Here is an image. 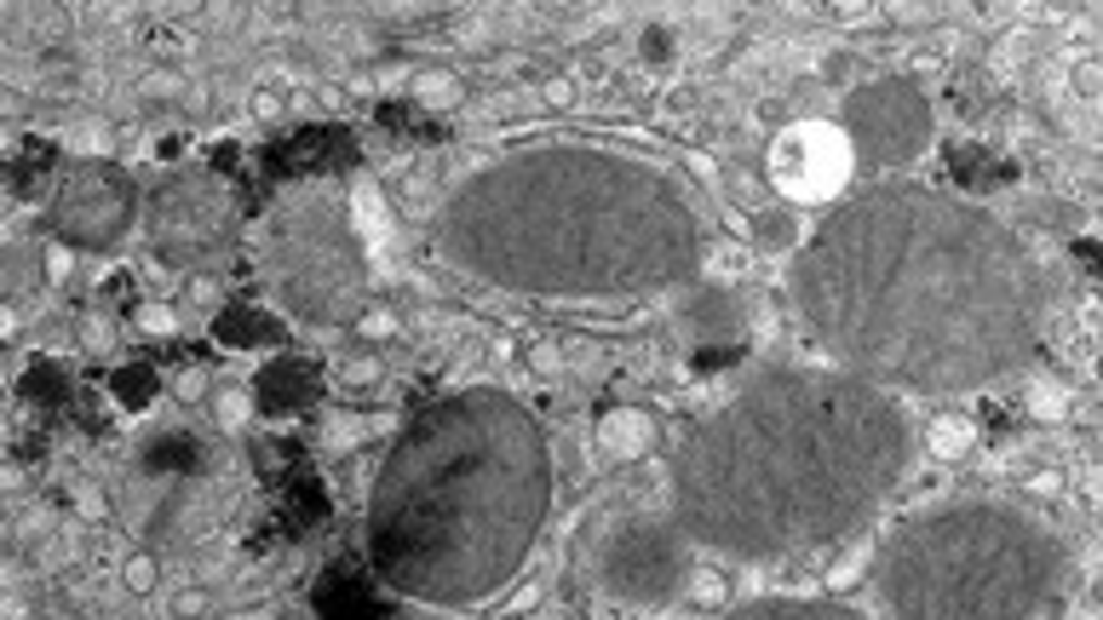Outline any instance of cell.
I'll use <instances>...</instances> for the list:
<instances>
[{
	"instance_id": "1",
	"label": "cell",
	"mask_w": 1103,
	"mask_h": 620,
	"mask_svg": "<svg viewBox=\"0 0 1103 620\" xmlns=\"http://www.w3.org/2000/svg\"><path fill=\"white\" fill-rule=\"evenodd\" d=\"M793 311L828 368L886 396H960L1046 333V276L994 213L931 185L856 190L799 242Z\"/></svg>"
},
{
	"instance_id": "2",
	"label": "cell",
	"mask_w": 1103,
	"mask_h": 620,
	"mask_svg": "<svg viewBox=\"0 0 1103 620\" xmlns=\"http://www.w3.org/2000/svg\"><path fill=\"white\" fill-rule=\"evenodd\" d=\"M914 459L897 396L839 368H765L673 459L667 517L730 564H793L851 540Z\"/></svg>"
},
{
	"instance_id": "3",
	"label": "cell",
	"mask_w": 1103,
	"mask_h": 620,
	"mask_svg": "<svg viewBox=\"0 0 1103 620\" xmlns=\"http://www.w3.org/2000/svg\"><path fill=\"white\" fill-rule=\"evenodd\" d=\"M437 253L500 293L598 305L685 293L701 276V218L685 185L644 155L529 144L449 190Z\"/></svg>"
},
{
	"instance_id": "4",
	"label": "cell",
	"mask_w": 1103,
	"mask_h": 620,
	"mask_svg": "<svg viewBox=\"0 0 1103 620\" xmlns=\"http://www.w3.org/2000/svg\"><path fill=\"white\" fill-rule=\"evenodd\" d=\"M552 436L524 396L466 385L391 436L368 489V564L414 609L466 615L517 586L552 517Z\"/></svg>"
},
{
	"instance_id": "5",
	"label": "cell",
	"mask_w": 1103,
	"mask_h": 620,
	"mask_svg": "<svg viewBox=\"0 0 1103 620\" xmlns=\"http://www.w3.org/2000/svg\"><path fill=\"white\" fill-rule=\"evenodd\" d=\"M1069 586V546L1017 499H942L874 557L879 620H1035Z\"/></svg>"
},
{
	"instance_id": "6",
	"label": "cell",
	"mask_w": 1103,
	"mask_h": 620,
	"mask_svg": "<svg viewBox=\"0 0 1103 620\" xmlns=\"http://www.w3.org/2000/svg\"><path fill=\"white\" fill-rule=\"evenodd\" d=\"M259 265L276 305L305 328H346L368 311V242L334 185L305 178L283 190V202L265 218Z\"/></svg>"
},
{
	"instance_id": "7",
	"label": "cell",
	"mask_w": 1103,
	"mask_h": 620,
	"mask_svg": "<svg viewBox=\"0 0 1103 620\" xmlns=\"http://www.w3.org/2000/svg\"><path fill=\"white\" fill-rule=\"evenodd\" d=\"M690 552L667 511H621L598 529L592 580L621 609H661L690 586Z\"/></svg>"
},
{
	"instance_id": "8",
	"label": "cell",
	"mask_w": 1103,
	"mask_h": 620,
	"mask_svg": "<svg viewBox=\"0 0 1103 620\" xmlns=\"http://www.w3.org/2000/svg\"><path fill=\"white\" fill-rule=\"evenodd\" d=\"M833 127L845 132L856 162L897 173V167H914L931 150L937 115H931V92L914 75H874L856 92H845Z\"/></svg>"
},
{
	"instance_id": "9",
	"label": "cell",
	"mask_w": 1103,
	"mask_h": 620,
	"mask_svg": "<svg viewBox=\"0 0 1103 620\" xmlns=\"http://www.w3.org/2000/svg\"><path fill=\"white\" fill-rule=\"evenodd\" d=\"M856 155L833 122H788L765 150V178L788 207H833L845 202Z\"/></svg>"
},
{
	"instance_id": "10",
	"label": "cell",
	"mask_w": 1103,
	"mask_h": 620,
	"mask_svg": "<svg viewBox=\"0 0 1103 620\" xmlns=\"http://www.w3.org/2000/svg\"><path fill=\"white\" fill-rule=\"evenodd\" d=\"M150 236L155 253L167 265H196L213 248H225L230 236V195L213 173H178L155 190V213H150Z\"/></svg>"
},
{
	"instance_id": "11",
	"label": "cell",
	"mask_w": 1103,
	"mask_h": 620,
	"mask_svg": "<svg viewBox=\"0 0 1103 620\" xmlns=\"http://www.w3.org/2000/svg\"><path fill=\"white\" fill-rule=\"evenodd\" d=\"M133 218V190L127 178L92 162V167H75L64 178V190H58V207H52V225L64 242H82V248H104L115 236L127 230Z\"/></svg>"
},
{
	"instance_id": "12",
	"label": "cell",
	"mask_w": 1103,
	"mask_h": 620,
	"mask_svg": "<svg viewBox=\"0 0 1103 620\" xmlns=\"http://www.w3.org/2000/svg\"><path fill=\"white\" fill-rule=\"evenodd\" d=\"M673 316H678V333H685L690 345H741V339H748V305L725 288L690 282Z\"/></svg>"
},
{
	"instance_id": "13",
	"label": "cell",
	"mask_w": 1103,
	"mask_h": 620,
	"mask_svg": "<svg viewBox=\"0 0 1103 620\" xmlns=\"http://www.w3.org/2000/svg\"><path fill=\"white\" fill-rule=\"evenodd\" d=\"M713 620H879V615L845 604V597H748V604L718 609Z\"/></svg>"
},
{
	"instance_id": "14",
	"label": "cell",
	"mask_w": 1103,
	"mask_h": 620,
	"mask_svg": "<svg viewBox=\"0 0 1103 620\" xmlns=\"http://www.w3.org/2000/svg\"><path fill=\"white\" fill-rule=\"evenodd\" d=\"M592 443H598V454L604 459H644L650 448H655V419L644 414V408H604L598 414V431H592Z\"/></svg>"
},
{
	"instance_id": "15",
	"label": "cell",
	"mask_w": 1103,
	"mask_h": 620,
	"mask_svg": "<svg viewBox=\"0 0 1103 620\" xmlns=\"http://www.w3.org/2000/svg\"><path fill=\"white\" fill-rule=\"evenodd\" d=\"M926 448H931L937 459H966V448H972V419H954V414L931 419V426H926Z\"/></svg>"
},
{
	"instance_id": "16",
	"label": "cell",
	"mask_w": 1103,
	"mask_h": 620,
	"mask_svg": "<svg viewBox=\"0 0 1103 620\" xmlns=\"http://www.w3.org/2000/svg\"><path fill=\"white\" fill-rule=\"evenodd\" d=\"M213 333H218V339H230V345H242V351H253V345H276V328H271L259 311H230Z\"/></svg>"
},
{
	"instance_id": "17",
	"label": "cell",
	"mask_w": 1103,
	"mask_h": 620,
	"mask_svg": "<svg viewBox=\"0 0 1103 620\" xmlns=\"http://www.w3.org/2000/svg\"><path fill=\"white\" fill-rule=\"evenodd\" d=\"M115 403L122 408H150L155 403V374L150 368H122L115 374Z\"/></svg>"
},
{
	"instance_id": "18",
	"label": "cell",
	"mask_w": 1103,
	"mask_h": 620,
	"mask_svg": "<svg viewBox=\"0 0 1103 620\" xmlns=\"http://www.w3.org/2000/svg\"><path fill=\"white\" fill-rule=\"evenodd\" d=\"M323 620H449V615L414 609V604H403V597H386V604H368V609H356V615H323Z\"/></svg>"
},
{
	"instance_id": "19",
	"label": "cell",
	"mask_w": 1103,
	"mask_h": 620,
	"mask_svg": "<svg viewBox=\"0 0 1103 620\" xmlns=\"http://www.w3.org/2000/svg\"><path fill=\"white\" fill-rule=\"evenodd\" d=\"M690 604H725V574L718 569H690Z\"/></svg>"
},
{
	"instance_id": "20",
	"label": "cell",
	"mask_w": 1103,
	"mask_h": 620,
	"mask_svg": "<svg viewBox=\"0 0 1103 620\" xmlns=\"http://www.w3.org/2000/svg\"><path fill=\"white\" fill-rule=\"evenodd\" d=\"M213 414H218V426H225V431H236V426H248L253 396H248V391H225V396L213 403Z\"/></svg>"
},
{
	"instance_id": "21",
	"label": "cell",
	"mask_w": 1103,
	"mask_h": 620,
	"mask_svg": "<svg viewBox=\"0 0 1103 620\" xmlns=\"http://www.w3.org/2000/svg\"><path fill=\"white\" fill-rule=\"evenodd\" d=\"M155 574H162V569H155V557H150V552H138V557H127V564H122V580H127L133 592H150V586H155Z\"/></svg>"
},
{
	"instance_id": "22",
	"label": "cell",
	"mask_w": 1103,
	"mask_h": 620,
	"mask_svg": "<svg viewBox=\"0 0 1103 620\" xmlns=\"http://www.w3.org/2000/svg\"><path fill=\"white\" fill-rule=\"evenodd\" d=\"M138 328H150V333H173V311H167V305H138Z\"/></svg>"
},
{
	"instance_id": "23",
	"label": "cell",
	"mask_w": 1103,
	"mask_h": 620,
	"mask_svg": "<svg viewBox=\"0 0 1103 620\" xmlns=\"http://www.w3.org/2000/svg\"><path fill=\"white\" fill-rule=\"evenodd\" d=\"M202 385H208V379L196 374V368H190V374H178V396H202Z\"/></svg>"
},
{
	"instance_id": "24",
	"label": "cell",
	"mask_w": 1103,
	"mask_h": 620,
	"mask_svg": "<svg viewBox=\"0 0 1103 620\" xmlns=\"http://www.w3.org/2000/svg\"><path fill=\"white\" fill-rule=\"evenodd\" d=\"M190 293H196V305H213V299H218V288L208 282V276H196V282H190Z\"/></svg>"
},
{
	"instance_id": "25",
	"label": "cell",
	"mask_w": 1103,
	"mask_h": 620,
	"mask_svg": "<svg viewBox=\"0 0 1103 620\" xmlns=\"http://www.w3.org/2000/svg\"><path fill=\"white\" fill-rule=\"evenodd\" d=\"M202 604H208L202 592H185V597H178V615H202Z\"/></svg>"
},
{
	"instance_id": "26",
	"label": "cell",
	"mask_w": 1103,
	"mask_h": 620,
	"mask_svg": "<svg viewBox=\"0 0 1103 620\" xmlns=\"http://www.w3.org/2000/svg\"><path fill=\"white\" fill-rule=\"evenodd\" d=\"M547 104H569V81H552V87H547Z\"/></svg>"
},
{
	"instance_id": "27",
	"label": "cell",
	"mask_w": 1103,
	"mask_h": 620,
	"mask_svg": "<svg viewBox=\"0 0 1103 620\" xmlns=\"http://www.w3.org/2000/svg\"><path fill=\"white\" fill-rule=\"evenodd\" d=\"M7 333H12V311H7V305H0V339H7Z\"/></svg>"
},
{
	"instance_id": "28",
	"label": "cell",
	"mask_w": 1103,
	"mask_h": 620,
	"mask_svg": "<svg viewBox=\"0 0 1103 620\" xmlns=\"http://www.w3.org/2000/svg\"><path fill=\"white\" fill-rule=\"evenodd\" d=\"M7 483H12V471H0V489H7Z\"/></svg>"
}]
</instances>
